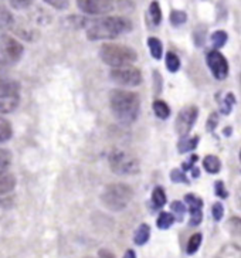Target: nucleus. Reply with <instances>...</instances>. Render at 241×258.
<instances>
[{"instance_id": "f257e3e1", "label": "nucleus", "mask_w": 241, "mask_h": 258, "mask_svg": "<svg viewBox=\"0 0 241 258\" xmlns=\"http://www.w3.org/2000/svg\"><path fill=\"white\" fill-rule=\"evenodd\" d=\"M131 30L132 23L129 19L120 16H108L90 24L87 29V37L88 40H112Z\"/></svg>"}, {"instance_id": "f03ea898", "label": "nucleus", "mask_w": 241, "mask_h": 258, "mask_svg": "<svg viewBox=\"0 0 241 258\" xmlns=\"http://www.w3.org/2000/svg\"><path fill=\"white\" fill-rule=\"evenodd\" d=\"M113 116L122 123H132L139 114V97L127 90H113L109 95Z\"/></svg>"}, {"instance_id": "7ed1b4c3", "label": "nucleus", "mask_w": 241, "mask_h": 258, "mask_svg": "<svg viewBox=\"0 0 241 258\" xmlns=\"http://www.w3.org/2000/svg\"><path fill=\"white\" fill-rule=\"evenodd\" d=\"M134 198V191L128 184L124 183H112L108 184L102 191L101 200L108 210L111 212H120L128 207L131 200Z\"/></svg>"}, {"instance_id": "20e7f679", "label": "nucleus", "mask_w": 241, "mask_h": 258, "mask_svg": "<svg viewBox=\"0 0 241 258\" xmlns=\"http://www.w3.org/2000/svg\"><path fill=\"white\" fill-rule=\"evenodd\" d=\"M99 57L104 61V64L111 66L112 69L131 66L138 60L135 50L120 44H104L99 50Z\"/></svg>"}, {"instance_id": "39448f33", "label": "nucleus", "mask_w": 241, "mask_h": 258, "mask_svg": "<svg viewBox=\"0 0 241 258\" xmlns=\"http://www.w3.org/2000/svg\"><path fill=\"white\" fill-rule=\"evenodd\" d=\"M77 5L81 12L87 15L98 16V15H108L116 9L127 10L125 6L132 5L131 2L125 0H77Z\"/></svg>"}, {"instance_id": "423d86ee", "label": "nucleus", "mask_w": 241, "mask_h": 258, "mask_svg": "<svg viewBox=\"0 0 241 258\" xmlns=\"http://www.w3.org/2000/svg\"><path fill=\"white\" fill-rule=\"evenodd\" d=\"M109 167L119 176L136 175L139 172V160L125 151H115L109 155Z\"/></svg>"}, {"instance_id": "0eeeda50", "label": "nucleus", "mask_w": 241, "mask_h": 258, "mask_svg": "<svg viewBox=\"0 0 241 258\" xmlns=\"http://www.w3.org/2000/svg\"><path fill=\"white\" fill-rule=\"evenodd\" d=\"M24 48L16 40L8 34L0 36V64L12 66L22 58Z\"/></svg>"}, {"instance_id": "6e6552de", "label": "nucleus", "mask_w": 241, "mask_h": 258, "mask_svg": "<svg viewBox=\"0 0 241 258\" xmlns=\"http://www.w3.org/2000/svg\"><path fill=\"white\" fill-rule=\"evenodd\" d=\"M111 80L124 87H138L142 83V74L135 67L125 66V67H116L111 71Z\"/></svg>"}, {"instance_id": "1a4fd4ad", "label": "nucleus", "mask_w": 241, "mask_h": 258, "mask_svg": "<svg viewBox=\"0 0 241 258\" xmlns=\"http://www.w3.org/2000/svg\"><path fill=\"white\" fill-rule=\"evenodd\" d=\"M197 114H199V109L195 105L185 106L179 111L176 122H174V126H176V132L180 137H186L192 131L197 119Z\"/></svg>"}, {"instance_id": "9d476101", "label": "nucleus", "mask_w": 241, "mask_h": 258, "mask_svg": "<svg viewBox=\"0 0 241 258\" xmlns=\"http://www.w3.org/2000/svg\"><path fill=\"white\" fill-rule=\"evenodd\" d=\"M207 66L210 69L211 74L216 77L217 80H224L228 76V62L226 57L220 53L219 50H211L206 55Z\"/></svg>"}, {"instance_id": "9b49d317", "label": "nucleus", "mask_w": 241, "mask_h": 258, "mask_svg": "<svg viewBox=\"0 0 241 258\" xmlns=\"http://www.w3.org/2000/svg\"><path fill=\"white\" fill-rule=\"evenodd\" d=\"M16 187V177L13 173H9L8 170L0 172V198L9 195Z\"/></svg>"}, {"instance_id": "f8f14e48", "label": "nucleus", "mask_w": 241, "mask_h": 258, "mask_svg": "<svg viewBox=\"0 0 241 258\" xmlns=\"http://www.w3.org/2000/svg\"><path fill=\"white\" fill-rule=\"evenodd\" d=\"M214 258H241V247L234 243H228L223 245Z\"/></svg>"}, {"instance_id": "ddd939ff", "label": "nucleus", "mask_w": 241, "mask_h": 258, "mask_svg": "<svg viewBox=\"0 0 241 258\" xmlns=\"http://www.w3.org/2000/svg\"><path fill=\"white\" fill-rule=\"evenodd\" d=\"M17 105H19V94L10 95L6 98H0V115L13 112Z\"/></svg>"}, {"instance_id": "4468645a", "label": "nucleus", "mask_w": 241, "mask_h": 258, "mask_svg": "<svg viewBox=\"0 0 241 258\" xmlns=\"http://www.w3.org/2000/svg\"><path fill=\"white\" fill-rule=\"evenodd\" d=\"M203 166L204 169L211 173V175H217L220 170H221V162L217 156L214 155H207L203 159Z\"/></svg>"}, {"instance_id": "2eb2a0df", "label": "nucleus", "mask_w": 241, "mask_h": 258, "mask_svg": "<svg viewBox=\"0 0 241 258\" xmlns=\"http://www.w3.org/2000/svg\"><path fill=\"white\" fill-rule=\"evenodd\" d=\"M19 94V84L15 81H5L0 80V98H6L10 95Z\"/></svg>"}, {"instance_id": "dca6fc26", "label": "nucleus", "mask_w": 241, "mask_h": 258, "mask_svg": "<svg viewBox=\"0 0 241 258\" xmlns=\"http://www.w3.org/2000/svg\"><path fill=\"white\" fill-rule=\"evenodd\" d=\"M149 237H151V227L148 226V224H141L138 230L135 231V235H134V243L136 245H143V244L148 243V240H149Z\"/></svg>"}, {"instance_id": "f3484780", "label": "nucleus", "mask_w": 241, "mask_h": 258, "mask_svg": "<svg viewBox=\"0 0 241 258\" xmlns=\"http://www.w3.org/2000/svg\"><path fill=\"white\" fill-rule=\"evenodd\" d=\"M197 144H199V137H193V138H186L182 137V139L179 141L177 144V149L180 153H186L196 149Z\"/></svg>"}, {"instance_id": "a211bd4d", "label": "nucleus", "mask_w": 241, "mask_h": 258, "mask_svg": "<svg viewBox=\"0 0 241 258\" xmlns=\"http://www.w3.org/2000/svg\"><path fill=\"white\" fill-rule=\"evenodd\" d=\"M148 47L151 50L152 57L155 60H160L162 58V54H163V46L160 43V40L156 37H149L148 38Z\"/></svg>"}, {"instance_id": "6ab92c4d", "label": "nucleus", "mask_w": 241, "mask_h": 258, "mask_svg": "<svg viewBox=\"0 0 241 258\" xmlns=\"http://www.w3.org/2000/svg\"><path fill=\"white\" fill-rule=\"evenodd\" d=\"M153 112L160 119H167L169 115H170V108H169V105L166 104L165 101L158 99V101L153 102Z\"/></svg>"}, {"instance_id": "aec40b11", "label": "nucleus", "mask_w": 241, "mask_h": 258, "mask_svg": "<svg viewBox=\"0 0 241 258\" xmlns=\"http://www.w3.org/2000/svg\"><path fill=\"white\" fill-rule=\"evenodd\" d=\"M12 135H13V129H12L10 122L5 118H0V144L8 142Z\"/></svg>"}, {"instance_id": "412c9836", "label": "nucleus", "mask_w": 241, "mask_h": 258, "mask_svg": "<svg viewBox=\"0 0 241 258\" xmlns=\"http://www.w3.org/2000/svg\"><path fill=\"white\" fill-rule=\"evenodd\" d=\"M152 205L155 209H160L166 205V193L162 187H155L152 191Z\"/></svg>"}, {"instance_id": "4be33fe9", "label": "nucleus", "mask_w": 241, "mask_h": 258, "mask_svg": "<svg viewBox=\"0 0 241 258\" xmlns=\"http://www.w3.org/2000/svg\"><path fill=\"white\" fill-rule=\"evenodd\" d=\"M15 23V19L12 13L9 12L8 9H5L3 6H0V30L5 29H10Z\"/></svg>"}, {"instance_id": "5701e85b", "label": "nucleus", "mask_w": 241, "mask_h": 258, "mask_svg": "<svg viewBox=\"0 0 241 258\" xmlns=\"http://www.w3.org/2000/svg\"><path fill=\"white\" fill-rule=\"evenodd\" d=\"M174 220H176V219H174V216L172 213L162 212L159 214L158 220H156V226H158L160 230H167V228L173 224Z\"/></svg>"}, {"instance_id": "b1692460", "label": "nucleus", "mask_w": 241, "mask_h": 258, "mask_svg": "<svg viewBox=\"0 0 241 258\" xmlns=\"http://www.w3.org/2000/svg\"><path fill=\"white\" fill-rule=\"evenodd\" d=\"M202 240H203V237H202L200 233H195V234L189 238L188 248H186L189 255H193V254L200 248V245H202Z\"/></svg>"}, {"instance_id": "393cba45", "label": "nucleus", "mask_w": 241, "mask_h": 258, "mask_svg": "<svg viewBox=\"0 0 241 258\" xmlns=\"http://www.w3.org/2000/svg\"><path fill=\"white\" fill-rule=\"evenodd\" d=\"M227 40H228V36L226 31L217 30L211 34V43H213L214 48H221L227 43Z\"/></svg>"}, {"instance_id": "a878e982", "label": "nucleus", "mask_w": 241, "mask_h": 258, "mask_svg": "<svg viewBox=\"0 0 241 258\" xmlns=\"http://www.w3.org/2000/svg\"><path fill=\"white\" fill-rule=\"evenodd\" d=\"M149 16H151L152 23L155 24V26L160 24V22H162V10H160V6H159V3L156 0L152 2L151 6H149Z\"/></svg>"}, {"instance_id": "bb28decb", "label": "nucleus", "mask_w": 241, "mask_h": 258, "mask_svg": "<svg viewBox=\"0 0 241 258\" xmlns=\"http://www.w3.org/2000/svg\"><path fill=\"white\" fill-rule=\"evenodd\" d=\"M166 67H167V70H169L170 73H176L177 70L180 69V60H179V57L174 53H172V51L166 54Z\"/></svg>"}, {"instance_id": "cd10ccee", "label": "nucleus", "mask_w": 241, "mask_h": 258, "mask_svg": "<svg viewBox=\"0 0 241 258\" xmlns=\"http://www.w3.org/2000/svg\"><path fill=\"white\" fill-rule=\"evenodd\" d=\"M185 203L189 206V210H195V209H202L203 207V200L197 198L196 195L189 193L185 196Z\"/></svg>"}, {"instance_id": "c85d7f7f", "label": "nucleus", "mask_w": 241, "mask_h": 258, "mask_svg": "<svg viewBox=\"0 0 241 258\" xmlns=\"http://www.w3.org/2000/svg\"><path fill=\"white\" fill-rule=\"evenodd\" d=\"M12 160H13V156L8 149H0V172L8 170L12 165Z\"/></svg>"}, {"instance_id": "c756f323", "label": "nucleus", "mask_w": 241, "mask_h": 258, "mask_svg": "<svg viewBox=\"0 0 241 258\" xmlns=\"http://www.w3.org/2000/svg\"><path fill=\"white\" fill-rule=\"evenodd\" d=\"M170 209H172V212H173V214L176 216L174 219L177 221H183L185 213H186V206L183 205L182 202L174 200V202H172V205H170Z\"/></svg>"}, {"instance_id": "7c9ffc66", "label": "nucleus", "mask_w": 241, "mask_h": 258, "mask_svg": "<svg viewBox=\"0 0 241 258\" xmlns=\"http://www.w3.org/2000/svg\"><path fill=\"white\" fill-rule=\"evenodd\" d=\"M186 20H188V15L182 10H173L170 13V23L173 26H180V24L186 23Z\"/></svg>"}, {"instance_id": "2f4dec72", "label": "nucleus", "mask_w": 241, "mask_h": 258, "mask_svg": "<svg viewBox=\"0 0 241 258\" xmlns=\"http://www.w3.org/2000/svg\"><path fill=\"white\" fill-rule=\"evenodd\" d=\"M234 104H235V97H234V94L228 92L226 95V98H224V101H223V104H221V112L224 115L230 114Z\"/></svg>"}, {"instance_id": "473e14b6", "label": "nucleus", "mask_w": 241, "mask_h": 258, "mask_svg": "<svg viewBox=\"0 0 241 258\" xmlns=\"http://www.w3.org/2000/svg\"><path fill=\"white\" fill-rule=\"evenodd\" d=\"M227 228L230 230V233L233 234L241 235V219L240 217H231L227 221Z\"/></svg>"}, {"instance_id": "72a5a7b5", "label": "nucleus", "mask_w": 241, "mask_h": 258, "mask_svg": "<svg viewBox=\"0 0 241 258\" xmlns=\"http://www.w3.org/2000/svg\"><path fill=\"white\" fill-rule=\"evenodd\" d=\"M170 179L174 183H186V184L189 183V179L186 173H185V170H180V169H173L170 172Z\"/></svg>"}, {"instance_id": "f704fd0d", "label": "nucleus", "mask_w": 241, "mask_h": 258, "mask_svg": "<svg viewBox=\"0 0 241 258\" xmlns=\"http://www.w3.org/2000/svg\"><path fill=\"white\" fill-rule=\"evenodd\" d=\"M203 220V213H202V209H195V210H190V221L189 224L192 227H196Z\"/></svg>"}, {"instance_id": "c9c22d12", "label": "nucleus", "mask_w": 241, "mask_h": 258, "mask_svg": "<svg viewBox=\"0 0 241 258\" xmlns=\"http://www.w3.org/2000/svg\"><path fill=\"white\" fill-rule=\"evenodd\" d=\"M214 191H216V196L220 199H227L228 198V191H227L226 186L223 180H217L214 183Z\"/></svg>"}, {"instance_id": "e433bc0d", "label": "nucleus", "mask_w": 241, "mask_h": 258, "mask_svg": "<svg viewBox=\"0 0 241 258\" xmlns=\"http://www.w3.org/2000/svg\"><path fill=\"white\" fill-rule=\"evenodd\" d=\"M211 213H213V217H214V220L220 221L223 219V216H224V207L221 203H214L213 207H211Z\"/></svg>"}, {"instance_id": "4c0bfd02", "label": "nucleus", "mask_w": 241, "mask_h": 258, "mask_svg": "<svg viewBox=\"0 0 241 258\" xmlns=\"http://www.w3.org/2000/svg\"><path fill=\"white\" fill-rule=\"evenodd\" d=\"M9 2H10V6L16 10L27 9L33 3V0H9Z\"/></svg>"}, {"instance_id": "58836bf2", "label": "nucleus", "mask_w": 241, "mask_h": 258, "mask_svg": "<svg viewBox=\"0 0 241 258\" xmlns=\"http://www.w3.org/2000/svg\"><path fill=\"white\" fill-rule=\"evenodd\" d=\"M44 2L57 10H64L68 8V0H44Z\"/></svg>"}, {"instance_id": "ea45409f", "label": "nucleus", "mask_w": 241, "mask_h": 258, "mask_svg": "<svg viewBox=\"0 0 241 258\" xmlns=\"http://www.w3.org/2000/svg\"><path fill=\"white\" fill-rule=\"evenodd\" d=\"M217 123H219V115L216 114V112H213L209 116V119H207V131L209 132L214 131V128L217 126Z\"/></svg>"}, {"instance_id": "a19ab883", "label": "nucleus", "mask_w": 241, "mask_h": 258, "mask_svg": "<svg viewBox=\"0 0 241 258\" xmlns=\"http://www.w3.org/2000/svg\"><path fill=\"white\" fill-rule=\"evenodd\" d=\"M196 160H197L196 155H192V158H190V159H189L186 163H183L182 169H183V170H188V169L190 170V169L193 167V165H195V162H196Z\"/></svg>"}, {"instance_id": "79ce46f5", "label": "nucleus", "mask_w": 241, "mask_h": 258, "mask_svg": "<svg viewBox=\"0 0 241 258\" xmlns=\"http://www.w3.org/2000/svg\"><path fill=\"white\" fill-rule=\"evenodd\" d=\"M98 257L99 258H115V255H113L111 251L108 250H99L98 252Z\"/></svg>"}, {"instance_id": "37998d69", "label": "nucleus", "mask_w": 241, "mask_h": 258, "mask_svg": "<svg viewBox=\"0 0 241 258\" xmlns=\"http://www.w3.org/2000/svg\"><path fill=\"white\" fill-rule=\"evenodd\" d=\"M124 258H136L135 251H134V250H128V251H127V252H125V255H124Z\"/></svg>"}, {"instance_id": "c03bdc74", "label": "nucleus", "mask_w": 241, "mask_h": 258, "mask_svg": "<svg viewBox=\"0 0 241 258\" xmlns=\"http://www.w3.org/2000/svg\"><path fill=\"white\" fill-rule=\"evenodd\" d=\"M190 170H192V175H193V177H199V175H200V170H199L197 167H192Z\"/></svg>"}, {"instance_id": "a18cd8bd", "label": "nucleus", "mask_w": 241, "mask_h": 258, "mask_svg": "<svg viewBox=\"0 0 241 258\" xmlns=\"http://www.w3.org/2000/svg\"><path fill=\"white\" fill-rule=\"evenodd\" d=\"M237 202H238V206H240L241 209V187L238 189V191H237Z\"/></svg>"}, {"instance_id": "49530a36", "label": "nucleus", "mask_w": 241, "mask_h": 258, "mask_svg": "<svg viewBox=\"0 0 241 258\" xmlns=\"http://www.w3.org/2000/svg\"><path fill=\"white\" fill-rule=\"evenodd\" d=\"M240 160H241V151H240Z\"/></svg>"}]
</instances>
